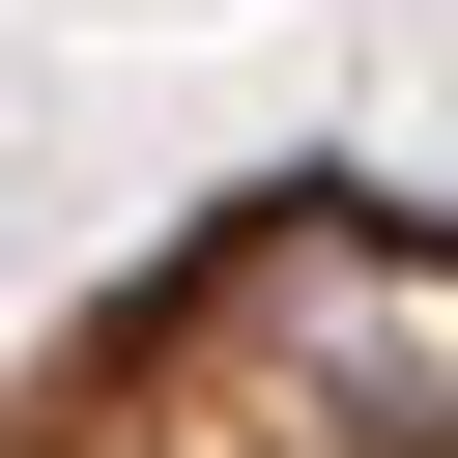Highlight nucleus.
<instances>
[{"mask_svg":"<svg viewBox=\"0 0 458 458\" xmlns=\"http://www.w3.org/2000/svg\"><path fill=\"white\" fill-rule=\"evenodd\" d=\"M0 458H458V200L258 172L0 401Z\"/></svg>","mask_w":458,"mask_h":458,"instance_id":"obj_1","label":"nucleus"}]
</instances>
